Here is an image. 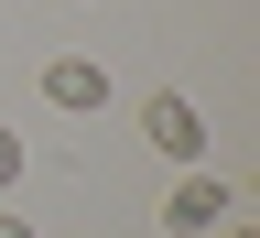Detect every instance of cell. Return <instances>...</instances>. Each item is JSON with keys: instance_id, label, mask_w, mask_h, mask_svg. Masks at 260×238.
<instances>
[{"instance_id": "obj_1", "label": "cell", "mask_w": 260, "mask_h": 238, "mask_svg": "<svg viewBox=\"0 0 260 238\" xmlns=\"http://www.w3.org/2000/svg\"><path fill=\"white\" fill-rule=\"evenodd\" d=\"M141 141H152L162 162H184V174H195V152H206V109H195L184 87H162V97H141Z\"/></svg>"}, {"instance_id": "obj_2", "label": "cell", "mask_w": 260, "mask_h": 238, "mask_svg": "<svg viewBox=\"0 0 260 238\" xmlns=\"http://www.w3.org/2000/svg\"><path fill=\"white\" fill-rule=\"evenodd\" d=\"M44 109L98 119V109H109V65H98V54H54V65H44Z\"/></svg>"}, {"instance_id": "obj_3", "label": "cell", "mask_w": 260, "mask_h": 238, "mask_svg": "<svg viewBox=\"0 0 260 238\" xmlns=\"http://www.w3.org/2000/svg\"><path fill=\"white\" fill-rule=\"evenodd\" d=\"M228 206H239V195H228L217 174H184L174 195H162V227H174V238H217V227H228Z\"/></svg>"}, {"instance_id": "obj_4", "label": "cell", "mask_w": 260, "mask_h": 238, "mask_svg": "<svg viewBox=\"0 0 260 238\" xmlns=\"http://www.w3.org/2000/svg\"><path fill=\"white\" fill-rule=\"evenodd\" d=\"M11 184H22V130L0 119V195H11Z\"/></svg>"}, {"instance_id": "obj_5", "label": "cell", "mask_w": 260, "mask_h": 238, "mask_svg": "<svg viewBox=\"0 0 260 238\" xmlns=\"http://www.w3.org/2000/svg\"><path fill=\"white\" fill-rule=\"evenodd\" d=\"M0 238H32V227H22V217H11V206H0Z\"/></svg>"}, {"instance_id": "obj_6", "label": "cell", "mask_w": 260, "mask_h": 238, "mask_svg": "<svg viewBox=\"0 0 260 238\" xmlns=\"http://www.w3.org/2000/svg\"><path fill=\"white\" fill-rule=\"evenodd\" d=\"M217 238H249V227H217Z\"/></svg>"}]
</instances>
